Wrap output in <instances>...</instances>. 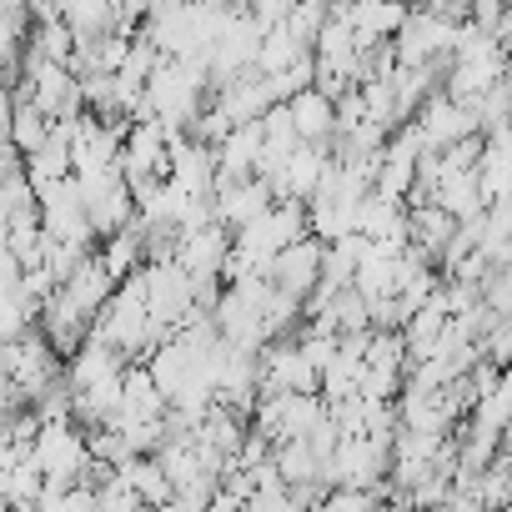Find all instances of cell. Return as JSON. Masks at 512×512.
<instances>
[{"instance_id": "6da1fadb", "label": "cell", "mask_w": 512, "mask_h": 512, "mask_svg": "<svg viewBox=\"0 0 512 512\" xmlns=\"http://www.w3.org/2000/svg\"><path fill=\"white\" fill-rule=\"evenodd\" d=\"M31 467L41 472L46 487H76L91 467L86 457V432L76 422H46L31 442Z\"/></svg>"}, {"instance_id": "7a4b0ae2", "label": "cell", "mask_w": 512, "mask_h": 512, "mask_svg": "<svg viewBox=\"0 0 512 512\" xmlns=\"http://www.w3.org/2000/svg\"><path fill=\"white\" fill-rule=\"evenodd\" d=\"M76 191H81V216L91 226L96 241L126 231L136 221V206H131V191L121 181V171H101V176H71Z\"/></svg>"}, {"instance_id": "3957f363", "label": "cell", "mask_w": 512, "mask_h": 512, "mask_svg": "<svg viewBox=\"0 0 512 512\" xmlns=\"http://www.w3.org/2000/svg\"><path fill=\"white\" fill-rule=\"evenodd\" d=\"M302 236H307V211H302L297 201H272L262 216H256L251 226H241L231 241L272 262L277 251H287V246H292V241H302Z\"/></svg>"}, {"instance_id": "277c9868", "label": "cell", "mask_w": 512, "mask_h": 512, "mask_svg": "<svg viewBox=\"0 0 512 512\" xmlns=\"http://www.w3.org/2000/svg\"><path fill=\"white\" fill-rule=\"evenodd\" d=\"M412 126H417V136H422V146H427V151H447L452 141L477 136V126H472L467 106H457V101H452V96H442V91H432V96L417 106Z\"/></svg>"}, {"instance_id": "5b68a950", "label": "cell", "mask_w": 512, "mask_h": 512, "mask_svg": "<svg viewBox=\"0 0 512 512\" xmlns=\"http://www.w3.org/2000/svg\"><path fill=\"white\" fill-rule=\"evenodd\" d=\"M317 272H322V241L302 236V241H292L287 251H277V256H272L267 282H272L277 292H287V297L307 302V292L317 287Z\"/></svg>"}, {"instance_id": "8992f818", "label": "cell", "mask_w": 512, "mask_h": 512, "mask_svg": "<svg viewBox=\"0 0 512 512\" xmlns=\"http://www.w3.org/2000/svg\"><path fill=\"white\" fill-rule=\"evenodd\" d=\"M267 206H272L267 181H256V176H251V181H231V186H216V196H211V221L236 236L241 226H251Z\"/></svg>"}, {"instance_id": "52a82bcc", "label": "cell", "mask_w": 512, "mask_h": 512, "mask_svg": "<svg viewBox=\"0 0 512 512\" xmlns=\"http://www.w3.org/2000/svg\"><path fill=\"white\" fill-rule=\"evenodd\" d=\"M226 251H231V231H221L216 221L191 231V236H176V267L201 282V277H216L221 282V262H226Z\"/></svg>"}, {"instance_id": "ba28073f", "label": "cell", "mask_w": 512, "mask_h": 512, "mask_svg": "<svg viewBox=\"0 0 512 512\" xmlns=\"http://www.w3.org/2000/svg\"><path fill=\"white\" fill-rule=\"evenodd\" d=\"M287 121H292V131H297L302 146H332V136H337V106L322 91L292 96L287 101Z\"/></svg>"}, {"instance_id": "9c48e42d", "label": "cell", "mask_w": 512, "mask_h": 512, "mask_svg": "<svg viewBox=\"0 0 512 512\" xmlns=\"http://www.w3.org/2000/svg\"><path fill=\"white\" fill-rule=\"evenodd\" d=\"M61 292H66V302H71V307H76L81 317H91V322H96V312H101V307L111 302L116 282H111V277L101 272V262H96V251H91L86 262H81V267H76V272L66 277V287H61Z\"/></svg>"}, {"instance_id": "30bf717a", "label": "cell", "mask_w": 512, "mask_h": 512, "mask_svg": "<svg viewBox=\"0 0 512 512\" xmlns=\"http://www.w3.org/2000/svg\"><path fill=\"white\" fill-rule=\"evenodd\" d=\"M322 422H327V402H322V397H287V392H282V417H277L272 447H277V442H307Z\"/></svg>"}, {"instance_id": "8fae6325", "label": "cell", "mask_w": 512, "mask_h": 512, "mask_svg": "<svg viewBox=\"0 0 512 512\" xmlns=\"http://www.w3.org/2000/svg\"><path fill=\"white\" fill-rule=\"evenodd\" d=\"M302 56H307V51H302L287 31H267V36H262V46H256L251 71H256V76H282V71H287V66H297Z\"/></svg>"}, {"instance_id": "7c38bea8", "label": "cell", "mask_w": 512, "mask_h": 512, "mask_svg": "<svg viewBox=\"0 0 512 512\" xmlns=\"http://www.w3.org/2000/svg\"><path fill=\"white\" fill-rule=\"evenodd\" d=\"M46 131H51V121H46L36 106H16V116H11V126H6V141H11L16 156L26 161V156H36V151L46 146Z\"/></svg>"}, {"instance_id": "4fadbf2b", "label": "cell", "mask_w": 512, "mask_h": 512, "mask_svg": "<svg viewBox=\"0 0 512 512\" xmlns=\"http://www.w3.org/2000/svg\"><path fill=\"white\" fill-rule=\"evenodd\" d=\"M156 66H161V56H156V51H151V46H146V41L136 36V41L126 46V61H121V71H116V76H126V81H136V86H146Z\"/></svg>"}, {"instance_id": "5bb4252c", "label": "cell", "mask_w": 512, "mask_h": 512, "mask_svg": "<svg viewBox=\"0 0 512 512\" xmlns=\"http://www.w3.org/2000/svg\"><path fill=\"white\" fill-rule=\"evenodd\" d=\"M11 116H16V96H11V86H6V81H0V136H6Z\"/></svg>"}, {"instance_id": "9a60e30c", "label": "cell", "mask_w": 512, "mask_h": 512, "mask_svg": "<svg viewBox=\"0 0 512 512\" xmlns=\"http://www.w3.org/2000/svg\"><path fill=\"white\" fill-rule=\"evenodd\" d=\"M11 512H36V507H11Z\"/></svg>"}, {"instance_id": "2e32d148", "label": "cell", "mask_w": 512, "mask_h": 512, "mask_svg": "<svg viewBox=\"0 0 512 512\" xmlns=\"http://www.w3.org/2000/svg\"><path fill=\"white\" fill-rule=\"evenodd\" d=\"M0 512H11V507H6V502H0Z\"/></svg>"}]
</instances>
